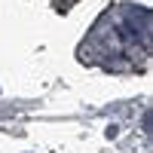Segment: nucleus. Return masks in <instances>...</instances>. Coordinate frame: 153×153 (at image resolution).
I'll return each mask as SVG.
<instances>
[]
</instances>
